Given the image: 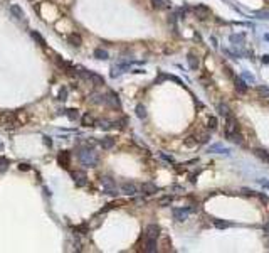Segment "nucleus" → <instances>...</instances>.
Segmentation results:
<instances>
[{"instance_id":"obj_1","label":"nucleus","mask_w":269,"mask_h":253,"mask_svg":"<svg viewBox=\"0 0 269 253\" xmlns=\"http://www.w3.org/2000/svg\"><path fill=\"white\" fill-rule=\"evenodd\" d=\"M79 160H81L86 167H94V165L98 164L96 154L91 152V150H83V152H79Z\"/></svg>"},{"instance_id":"obj_2","label":"nucleus","mask_w":269,"mask_h":253,"mask_svg":"<svg viewBox=\"0 0 269 253\" xmlns=\"http://www.w3.org/2000/svg\"><path fill=\"white\" fill-rule=\"evenodd\" d=\"M225 133H241V128H239V123L234 117L229 115L227 117V125H225Z\"/></svg>"},{"instance_id":"obj_3","label":"nucleus","mask_w":269,"mask_h":253,"mask_svg":"<svg viewBox=\"0 0 269 253\" xmlns=\"http://www.w3.org/2000/svg\"><path fill=\"white\" fill-rule=\"evenodd\" d=\"M192 211H194L192 208H178V209H173V218H175L177 221H185Z\"/></svg>"},{"instance_id":"obj_4","label":"nucleus","mask_w":269,"mask_h":253,"mask_svg":"<svg viewBox=\"0 0 269 253\" xmlns=\"http://www.w3.org/2000/svg\"><path fill=\"white\" fill-rule=\"evenodd\" d=\"M143 236H145V238L157 240L158 236H160V228H158L157 225H148V226H146V230H145V233H143Z\"/></svg>"},{"instance_id":"obj_5","label":"nucleus","mask_w":269,"mask_h":253,"mask_svg":"<svg viewBox=\"0 0 269 253\" xmlns=\"http://www.w3.org/2000/svg\"><path fill=\"white\" fill-rule=\"evenodd\" d=\"M106 103L109 105L111 108H115V110H120L121 108V103H120V98L116 96V93H108L106 95Z\"/></svg>"},{"instance_id":"obj_6","label":"nucleus","mask_w":269,"mask_h":253,"mask_svg":"<svg viewBox=\"0 0 269 253\" xmlns=\"http://www.w3.org/2000/svg\"><path fill=\"white\" fill-rule=\"evenodd\" d=\"M121 192L126 194V196H134L138 192V188L133 182H125V184H121Z\"/></svg>"},{"instance_id":"obj_7","label":"nucleus","mask_w":269,"mask_h":253,"mask_svg":"<svg viewBox=\"0 0 269 253\" xmlns=\"http://www.w3.org/2000/svg\"><path fill=\"white\" fill-rule=\"evenodd\" d=\"M69 159H71V155H69V152H66V150H62V152L57 155V162H59L61 167H64V169L69 167Z\"/></svg>"},{"instance_id":"obj_8","label":"nucleus","mask_w":269,"mask_h":253,"mask_svg":"<svg viewBox=\"0 0 269 253\" xmlns=\"http://www.w3.org/2000/svg\"><path fill=\"white\" fill-rule=\"evenodd\" d=\"M71 176L74 177V181H76V184H78V186H84V184L88 182V181H86V179H88V177H86V174L81 172V170H74Z\"/></svg>"},{"instance_id":"obj_9","label":"nucleus","mask_w":269,"mask_h":253,"mask_svg":"<svg viewBox=\"0 0 269 253\" xmlns=\"http://www.w3.org/2000/svg\"><path fill=\"white\" fill-rule=\"evenodd\" d=\"M157 191H158V188L155 186L153 182H145V184H141V192H143V194H146V196H150V194H155Z\"/></svg>"},{"instance_id":"obj_10","label":"nucleus","mask_w":269,"mask_h":253,"mask_svg":"<svg viewBox=\"0 0 269 253\" xmlns=\"http://www.w3.org/2000/svg\"><path fill=\"white\" fill-rule=\"evenodd\" d=\"M234 83H236V89H237V93H241V95H244L247 91V84H246V81L242 80V78H234Z\"/></svg>"},{"instance_id":"obj_11","label":"nucleus","mask_w":269,"mask_h":253,"mask_svg":"<svg viewBox=\"0 0 269 253\" xmlns=\"http://www.w3.org/2000/svg\"><path fill=\"white\" fill-rule=\"evenodd\" d=\"M103 184H104V188H106V194H116V189H115V182H113L109 177H103Z\"/></svg>"},{"instance_id":"obj_12","label":"nucleus","mask_w":269,"mask_h":253,"mask_svg":"<svg viewBox=\"0 0 269 253\" xmlns=\"http://www.w3.org/2000/svg\"><path fill=\"white\" fill-rule=\"evenodd\" d=\"M143 252H146V253H155V252H157V240L146 238V243H145Z\"/></svg>"},{"instance_id":"obj_13","label":"nucleus","mask_w":269,"mask_h":253,"mask_svg":"<svg viewBox=\"0 0 269 253\" xmlns=\"http://www.w3.org/2000/svg\"><path fill=\"white\" fill-rule=\"evenodd\" d=\"M194 14L199 17V19H205V15L209 14V9L205 7V5H197L194 7Z\"/></svg>"},{"instance_id":"obj_14","label":"nucleus","mask_w":269,"mask_h":253,"mask_svg":"<svg viewBox=\"0 0 269 253\" xmlns=\"http://www.w3.org/2000/svg\"><path fill=\"white\" fill-rule=\"evenodd\" d=\"M81 123H83L84 126H94L96 120H94V117L91 113H86V115H83V118H81Z\"/></svg>"},{"instance_id":"obj_15","label":"nucleus","mask_w":269,"mask_h":253,"mask_svg":"<svg viewBox=\"0 0 269 253\" xmlns=\"http://www.w3.org/2000/svg\"><path fill=\"white\" fill-rule=\"evenodd\" d=\"M67 41H69V44H72L74 47H79L81 46V42H83V39H81L79 34H69V36H67Z\"/></svg>"},{"instance_id":"obj_16","label":"nucleus","mask_w":269,"mask_h":253,"mask_svg":"<svg viewBox=\"0 0 269 253\" xmlns=\"http://www.w3.org/2000/svg\"><path fill=\"white\" fill-rule=\"evenodd\" d=\"M217 112H219V115H220V117H225V118H227L229 115H231V108H229L225 103H219V105H217Z\"/></svg>"},{"instance_id":"obj_17","label":"nucleus","mask_w":269,"mask_h":253,"mask_svg":"<svg viewBox=\"0 0 269 253\" xmlns=\"http://www.w3.org/2000/svg\"><path fill=\"white\" fill-rule=\"evenodd\" d=\"M254 152H256V155H257L259 159H262L266 164H269V152H268V150H264V149H256Z\"/></svg>"},{"instance_id":"obj_18","label":"nucleus","mask_w":269,"mask_h":253,"mask_svg":"<svg viewBox=\"0 0 269 253\" xmlns=\"http://www.w3.org/2000/svg\"><path fill=\"white\" fill-rule=\"evenodd\" d=\"M214 226H215V228H220V230H224V228H231L232 223H231V221H225V220H214Z\"/></svg>"},{"instance_id":"obj_19","label":"nucleus","mask_w":269,"mask_h":253,"mask_svg":"<svg viewBox=\"0 0 269 253\" xmlns=\"http://www.w3.org/2000/svg\"><path fill=\"white\" fill-rule=\"evenodd\" d=\"M134 112H136V117H138V118H141V120L146 118V108H145L141 103L136 105V110H134Z\"/></svg>"},{"instance_id":"obj_20","label":"nucleus","mask_w":269,"mask_h":253,"mask_svg":"<svg viewBox=\"0 0 269 253\" xmlns=\"http://www.w3.org/2000/svg\"><path fill=\"white\" fill-rule=\"evenodd\" d=\"M188 66L192 69H199V57L195 54H188Z\"/></svg>"},{"instance_id":"obj_21","label":"nucleus","mask_w":269,"mask_h":253,"mask_svg":"<svg viewBox=\"0 0 269 253\" xmlns=\"http://www.w3.org/2000/svg\"><path fill=\"white\" fill-rule=\"evenodd\" d=\"M99 144H101L103 149H111V147L115 145V138H111V137H106V138H103Z\"/></svg>"},{"instance_id":"obj_22","label":"nucleus","mask_w":269,"mask_h":253,"mask_svg":"<svg viewBox=\"0 0 269 253\" xmlns=\"http://www.w3.org/2000/svg\"><path fill=\"white\" fill-rule=\"evenodd\" d=\"M197 144H199V138H197L195 135H188L185 138V145L187 147H195Z\"/></svg>"},{"instance_id":"obj_23","label":"nucleus","mask_w":269,"mask_h":253,"mask_svg":"<svg viewBox=\"0 0 269 253\" xmlns=\"http://www.w3.org/2000/svg\"><path fill=\"white\" fill-rule=\"evenodd\" d=\"M257 93H259L261 98L269 100V88H266V86H257Z\"/></svg>"},{"instance_id":"obj_24","label":"nucleus","mask_w":269,"mask_h":253,"mask_svg":"<svg viewBox=\"0 0 269 253\" xmlns=\"http://www.w3.org/2000/svg\"><path fill=\"white\" fill-rule=\"evenodd\" d=\"M94 56H96L98 59H108L109 54H108V51H104V49H96V51H94Z\"/></svg>"},{"instance_id":"obj_25","label":"nucleus","mask_w":269,"mask_h":253,"mask_svg":"<svg viewBox=\"0 0 269 253\" xmlns=\"http://www.w3.org/2000/svg\"><path fill=\"white\" fill-rule=\"evenodd\" d=\"M151 2V7L153 9H165V0H150Z\"/></svg>"},{"instance_id":"obj_26","label":"nucleus","mask_w":269,"mask_h":253,"mask_svg":"<svg viewBox=\"0 0 269 253\" xmlns=\"http://www.w3.org/2000/svg\"><path fill=\"white\" fill-rule=\"evenodd\" d=\"M91 81H93V83H96L98 86H101V84H104V80H103V78H101V76H99V74H94V73H93V74H91Z\"/></svg>"},{"instance_id":"obj_27","label":"nucleus","mask_w":269,"mask_h":253,"mask_svg":"<svg viewBox=\"0 0 269 253\" xmlns=\"http://www.w3.org/2000/svg\"><path fill=\"white\" fill-rule=\"evenodd\" d=\"M12 12H14V14L17 15V19H19V20H22V19H24V12L20 10V7L14 5V7H12Z\"/></svg>"},{"instance_id":"obj_28","label":"nucleus","mask_w":269,"mask_h":253,"mask_svg":"<svg viewBox=\"0 0 269 253\" xmlns=\"http://www.w3.org/2000/svg\"><path fill=\"white\" fill-rule=\"evenodd\" d=\"M209 128L210 130H215V128H217V118L215 117H209Z\"/></svg>"},{"instance_id":"obj_29","label":"nucleus","mask_w":269,"mask_h":253,"mask_svg":"<svg viewBox=\"0 0 269 253\" xmlns=\"http://www.w3.org/2000/svg\"><path fill=\"white\" fill-rule=\"evenodd\" d=\"M209 140H210L209 133H200V135H199V142H200V144H207Z\"/></svg>"},{"instance_id":"obj_30","label":"nucleus","mask_w":269,"mask_h":253,"mask_svg":"<svg viewBox=\"0 0 269 253\" xmlns=\"http://www.w3.org/2000/svg\"><path fill=\"white\" fill-rule=\"evenodd\" d=\"M170 202H172V197L167 196V197H162V199L158 201V204H160V206H167V204H170Z\"/></svg>"},{"instance_id":"obj_31","label":"nucleus","mask_w":269,"mask_h":253,"mask_svg":"<svg viewBox=\"0 0 269 253\" xmlns=\"http://www.w3.org/2000/svg\"><path fill=\"white\" fill-rule=\"evenodd\" d=\"M32 37L35 39V41H37L39 44H41V46H46V42H44V39H42V37H41V36H39L37 32H32Z\"/></svg>"},{"instance_id":"obj_32","label":"nucleus","mask_w":269,"mask_h":253,"mask_svg":"<svg viewBox=\"0 0 269 253\" xmlns=\"http://www.w3.org/2000/svg\"><path fill=\"white\" fill-rule=\"evenodd\" d=\"M242 41H244V36H237V34L231 36V42H242Z\"/></svg>"},{"instance_id":"obj_33","label":"nucleus","mask_w":269,"mask_h":253,"mask_svg":"<svg viewBox=\"0 0 269 253\" xmlns=\"http://www.w3.org/2000/svg\"><path fill=\"white\" fill-rule=\"evenodd\" d=\"M67 117H69L71 120H76V118H78V113H76V110H67Z\"/></svg>"},{"instance_id":"obj_34","label":"nucleus","mask_w":269,"mask_h":253,"mask_svg":"<svg viewBox=\"0 0 269 253\" xmlns=\"http://www.w3.org/2000/svg\"><path fill=\"white\" fill-rule=\"evenodd\" d=\"M66 95H67V89L62 88L61 89V93H59V100H66Z\"/></svg>"},{"instance_id":"obj_35","label":"nucleus","mask_w":269,"mask_h":253,"mask_svg":"<svg viewBox=\"0 0 269 253\" xmlns=\"http://www.w3.org/2000/svg\"><path fill=\"white\" fill-rule=\"evenodd\" d=\"M242 192H244L246 196H256V194H254V191H251V189H242Z\"/></svg>"},{"instance_id":"obj_36","label":"nucleus","mask_w":269,"mask_h":253,"mask_svg":"<svg viewBox=\"0 0 269 253\" xmlns=\"http://www.w3.org/2000/svg\"><path fill=\"white\" fill-rule=\"evenodd\" d=\"M259 182H261V186H264L266 189H269V182L266 181V179H259Z\"/></svg>"},{"instance_id":"obj_37","label":"nucleus","mask_w":269,"mask_h":253,"mask_svg":"<svg viewBox=\"0 0 269 253\" xmlns=\"http://www.w3.org/2000/svg\"><path fill=\"white\" fill-rule=\"evenodd\" d=\"M101 123H103L101 126H103V128H104V130H106V128H109V126H111V123H109V122H106V120H103Z\"/></svg>"},{"instance_id":"obj_38","label":"nucleus","mask_w":269,"mask_h":253,"mask_svg":"<svg viewBox=\"0 0 269 253\" xmlns=\"http://www.w3.org/2000/svg\"><path fill=\"white\" fill-rule=\"evenodd\" d=\"M262 63H264V64H269V54L262 56Z\"/></svg>"},{"instance_id":"obj_39","label":"nucleus","mask_w":269,"mask_h":253,"mask_svg":"<svg viewBox=\"0 0 269 253\" xmlns=\"http://www.w3.org/2000/svg\"><path fill=\"white\" fill-rule=\"evenodd\" d=\"M244 78H247V80H249V81H254V78H252V76H251V74H247V73H244Z\"/></svg>"},{"instance_id":"obj_40","label":"nucleus","mask_w":269,"mask_h":253,"mask_svg":"<svg viewBox=\"0 0 269 253\" xmlns=\"http://www.w3.org/2000/svg\"><path fill=\"white\" fill-rule=\"evenodd\" d=\"M264 231L269 234V221H268V223H266V225H264Z\"/></svg>"},{"instance_id":"obj_41","label":"nucleus","mask_w":269,"mask_h":253,"mask_svg":"<svg viewBox=\"0 0 269 253\" xmlns=\"http://www.w3.org/2000/svg\"><path fill=\"white\" fill-rule=\"evenodd\" d=\"M20 169H22V170H25V169H27V170H29V165H27V164H20Z\"/></svg>"},{"instance_id":"obj_42","label":"nucleus","mask_w":269,"mask_h":253,"mask_svg":"<svg viewBox=\"0 0 269 253\" xmlns=\"http://www.w3.org/2000/svg\"><path fill=\"white\" fill-rule=\"evenodd\" d=\"M264 39H266V41H269V34H266V36H264Z\"/></svg>"}]
</instances>
